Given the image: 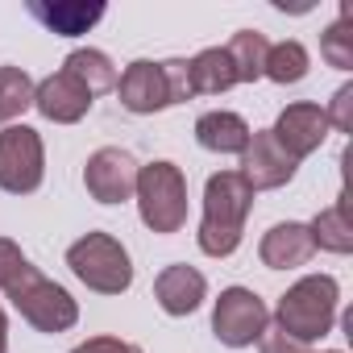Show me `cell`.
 Here are the masks:
<instances>
[{
  "label": "cell",
  "mask_w": 353,
  "mask_h": 353,
  "mask_svg": "<svg viewBox=\"0 0 353 353\" xmlns=\"http://www.w3.org/2000/svg\"><path fill=\"white\" fill-rule=\"evenodd\" d=\"M250 212H254V188L237 170H216L204 183V216H200V233H196L200 254H208V258L237 254Z\"/></svg>",
  "instance_id": "1"
},
{
  "label": "cell",
  "mask_w": 353,
  "mask_h": 353,
  "mask_svg": "<svg viewBox=\"0 0 353 353\" xmlns=\"http://www.w3.org/2000/svg\"><path fill=\"white\" fill-rule=\"evenodd\" d=\"M336 303H341V287H336L332 274H303L274 303V328H283L287 336L312 345V341L332 332Z\"/></svg>",
  "instance_id": "2"
},
{
  "label": "cell",
  "mask_w": 353,
  "mask_h": 353,
  "mask_svg": "<svg viewBox=\"0 0 353 353\" xmlns=\"http://www.w3.org/2000/svg\"><path fill=\"white\" fill-rule=\"evenodd\" d=\"M133 200H137V216L150 233H158V237L179 233L188 225V174L166 158L145 162L137 170Z\"/></svg>",
  "instance_id": "3"
},
{
  "label": "cell",
  "mask_w": 353,
  "mask_h": 353,
  "mask_svg": "<svg viewBox=\"0 0 353 353\" xmlns=\"http://www.w3.org/2000/svg\"><path fill=\"white\" fill-rule=\"evenodd\" d=\"M5 295L21 312V320H30L38 332H67L79 324V303L71 299V291L59 287L54 279H46L34 262H26L5 283Z\"/></svg>",
  "instance_id": "4"
},
{
  "label": "cell",
  "mask_w": 353,
  "mask_h": 353,
  "mask_svg": "<svg viewBox=\"0 0 353 353\" xmlns=\"http://www.w3.org/2000/svg\"><path fill=\"white\" fill-rule=\"evenodd\" d=\"M67 266H71V274H75L88 291H96V295H121V291L133 287L129 250H125L112 233H83L79 241H71Z\"/></svg>",
  "instance_id": "5"
},
{
  "label": "cell",
  "mask_w": 353,
  "mask_h": 353,
  "mask_svg": "<svg viewBox=\"0 0 353 353\" xmlns=\"http://www.w3.org/2000/svg\"><path fill=\"white\" fill-rule=\"evenodd\" d=\"M46 179V145L42 133L30 125H5L0 129V192L9 196H34Z\"/></svg>",
  "instance_id": "6"
},
{
  "label": "cell",
  "mask_w": 353,
  "mask_h": 353,
  "mask_svg": "<svg viewBox=\"0 0 353 353\" xmlns=\"http://www.w3.org/2000/svg\"><path fill=\"white\" fill-rule=\"evenodd\" d=\"M266 324H270V307L250 287H225L221 299L212 303V332L229 349L258 345V336L266 332Z\"/></svg>",
  "instance_id": "7"
},
{
  "label": "cell",
  "mask_w": 353,
  "mask_h": 353,
  "mask_svg": "<svg viewBox=\"0 0 353 353\" xmlns=\"http://www.w3.org/2000/svg\"><path fill=\"white\" fill-rule=\"evenodd\" d=\"M137 170H141V162H137L129 150L104 145V150H96V154L88 158V166H83V188H88V196H92L96 204H125V200H133Z\"/></svg>",
  "instance_id": "8"
},
{
  "label": "cell",
  "mask_w": 353,
  "mask_h": 353,
  "mask_svg": "<svg viewBox=\"0 0 353 353\" xmlns=\"http://www.w3.org/2000/svg\"><path fill=\"white\" fill-rule=\"evenodd\" d=\"M295 170H299V162L274 141V133L270 129H258V133H250V145L241 150V179L254 188V196L258 192H274V188H287L291 179H295Z\"/></svg>",
  "instance_id": "9"
},
{
  "label": "cell",
  "mask_w": 353,
  "mask_h": 353,
  "mask_svg": "<svg viewBox=\"0 0 353 353\" xmlns=\"http://www.w3.org/2000/svg\"><path fill=\"white\" fill-rule=\"evenodd\" d=\"M270 133H274V141H279L295 162H303L307 154H316V150L324 145V137H328V117H324L320 104L295 100V104H287V108L279 112V121H274Z\"/></svg>",
  "instance_id": "10"
},
{
  "label": "cell",
  "mask_w": 353,
  "mask_h": 353,
  "mask_svg": "<svg viewBox=\"0 0 353 353\" xmlns=\"http://www.w3.org/2000/svg\"><path fill=\"white\" fill-rule=\"evenodd\" d=\"M92 92L75 79V75H67V71H54V75H46L42 83H34V108L46 117V121H54V125H75V121H83L88 112H92Z\"/></svg>",
  "instance_id": "11"
},
{
  "label": "cell",
  "mask_w": 353,
  "mask_h": 353,
  "mask_svg": "<svg viewBox=\"0 0 353 353\" xmlns=\"http://www.w3.org/2000/svg\"><path fill=\"white\" fill-rule=\"evenodd\" d=\"M112 92L121 96V108H129L133 117H150V112L170 108V100H166V83H162V67L150 63V59L129 63V67L121 71V79H117Z\"/></svg>",
  "instance_id": "12"
},
{
  "label": "cell",
  "mask_w": 353,
  "mask_h": 353,
  "mask_svg": "<svg viewBox=\"0 0 353 353\" xmlns=\"http://www.w3.org/2000/svg\"><path fill=\"white\" fill-rule=\"evenodd\" d=\"M204 295H208V279L188 262H174V266L158 270V279H154V299L166 316H192L204 303Z\"/></svg>",
  "instance_id": "13"
},
{
  "label": "cell",
  "mask_w": 353,
  "mask_h": 353,
  "mask_svg": "<svg viewBox=\"0 0 353 353\" xmlns=\"http://www.w3.org/2000/svg\"><path fill=\"white\" fill-rule=\"evenodd\" d=\"M312 254H316L312 233H307V225H299V221H283V225L266 229V233H262V245H258V258H262L266 270H295V266H307Z\"/></svg>",
  "instance_id": "14"
},
{
  "label": "cell",
  "mask_w": 353,
  "mask_h": 353,
  "mask_svg": "<svg viewBox=\"0 0 353 353\" xmlns=\"http://www.w3.org/2000/svg\"><path fill=\"white\" fill-rule=\"evenodd\" d=\"M30 17L42 21L50 34L59 38H79L92 26L104 21V5H79V0H59V5H46V0H30Z\"/></svg>",
  "instance_id": "15"
},
{
  "label": "cell",
  "mask_w": 353,
  "mask_h": 353,
  "mask_svg": "<svg viewBox=\"0 0 353 353\" xmlns=\"http://www.w3.org/2000/svg\"><path fill=\"white\" fill-rule=\"evenodd\" d=\"M250 125H245V117H237V112H225V108H216V112H204L200 121H196V141L204 145V150H212V154H241L245 145H250Z\"/></svg>",
  "instance_id": "16"
},
{
  "label": "cell",
  "mask_w": 353,
  "mask_h": 353,
  "mask_svg": "<svg viewBox=\"0 0 353 353\" xmlns=\"http://www.w3.org/2000/svg\"><path fill=\"white\" fill-rule=\"evenodd\" d=\"M188 71H192V92L196 96H221V92L237 88V71H233V59H229L225 46L200 50L196 59H188Z\"/></svg>",
  "instance_id": "17"
},
{
  "label": "cell",
  "mask_w": 353,
  "mask_h": 353,
  "mask_svg": "<svg viewBox=\"0 0 353 353\" xmlns=\"http://www.w3.org/2000/svg\"><path fill=\"white\" fill-rule=\"evenodd\" d=\"M312 245L324 254H353V221H349V200L341 196L332 208L316 212V221L307 225Z\"/></svg>",
  "instance_id": "18"
},
{
  "label": "cell",
  "mask_w": 353,
  "mask_h": 353,
  "mask_svg": "<svg viewBox=\"0 0 353 353\" xmlns=\"http://www.w3.org/2000/svg\"><path fill=\"white\" fill-rule=\"evenodd\" d=\"M63 71H67V75H75L92 96H100V92H112V88H117V67H112V59H108L104 50H92V46L71 50V54H67V63H63Z\"/></svg>",
  "instance_id": "19"
},
{
  "label": "cell",
  "mask_w": 353,
  "mask_h": 353,
  "mask_svg": "<svg viewBox=\"0 0 353 353\" xmlns=\"http://www.w3.org/2000/svg\"><path fill=\"white\" fill-rule=\"evenodd\" d=\"M225 50H229V59H233L237 83H254V79H262V71H266V50H270L266 34H258V30H237V34L229 38Z\"/></svg>",
  "instance_id": "20"
},
{
  "label": "cell",
  "mask_w": 353,
  "mask_h": 353,
  "mask_svg": "<svg viewBox=\"0 0 353 353\" xmlns=\"http://www.w3.org/2000/svg\"><path fill=\"white\" fill-rule=\"evenodd\" d=\"M307 67H312V59H307V50H303V42H295V38H287V42H274L270 50H266V79H274V83H299L303 75H307Z\"/></svg>",
  "instance_id": "21"
},
{
  "label": "cell",
  "mask_w": 353,
  "mask_h": 353,
  "mask_svg": "<svg viewBox=\"0 0 353 353\" xmlns=\"http://www.w3.org/2000/svg\"><path fill=\"white\" fill-rule=\"evenodd\" d=\"M320 59L336 71H353V9L341 5V17L320 34Z\"/></svg>",
  "instance_id": "22"
},
{
  "label": "cell",
  "mask_w": 353,
  "mask_h": 353,
  "mask_svg": "<svg viewBox=\"0 0 353 353\" xmlns=\"http://www.w3.org/2000/svg\"><path fill=\"white\" fill-rule=\"evenodd\" d=\"M26 108H34V79L21 67H0V125H13Z\"/></svg>",
  "instance_id": "23"
},
{
  "label": "cell",
  "mask_w": 353,
  "mask_h": 353,
  "mask_svg": "<svg viewBox=\"0 0 353 353\" xmlns=\"http://www.w3.org/2000/svg\"><path fill=\"white\" fill-rule=\"evenodd\" d=\"M158 67H162V83H166V100H170V104H183V100L196 96V92H192L188 59H166V63H158Z\"/></svg>",
  "instance_id": "24"
},
{
  "label": "cell",
  "mask_w": 353,
  "mask_h": 353,
  "mask_svg": "<svg viewBox=\"0 0 353 353\" xmlns=\"http://www.w3.org/2000/svg\"><path fill=\"white\" fill-rule=\"evenodd\" d=\"M324 117H328V129H341V133H353V83H345V88H336V96L328 100V108H324Z\"/></svg>",
  "instance_id": "25"
},
{
  "label": "cell",
  "mask_w": 353,
  "mask_h": 353,
  "mask_svg": "<svg viewBox=\"0 0 353 353\" xmlns=\"http://www.w3.org/2000/svg\"><path fill=\"white\" fill-rule=\"evenodd\" d=\"M258 353H307V345H303V341H295V336H287L283 328L266 324V332L258 336Z\"/></svg>",
  "instance_id": "26"
},
{
  "label": "cell",
  "mask_w": 353,
  "mask_h": 353,
  "mask_svg": "<svg viewBox=\"0 0 353 353\" xmlns=\"http://www.w3.org/2000/svg\"><path fill=\"white\" fill-rule=\"evenodd\" d=\"M26 262H30V258L21 254V245H17V241L0 237V291H5V283H9V279H13Z\"/></svg>",
  "instance_id": "27"
},
{
  "label": "cell",
  "mask_w": 353,
  "mask_h": 353,
  "mask_svg": "<svg viewBox=\"0 0 353 353\" xmlns=\"http://www.w3.org/2000/svg\"><path fill=\"white\" fill-rule=\"evenodd\" d=\"M71 353H145V349H137V345H129V341H121V336H88V341H79Z\"/></svg>",
  "instance_id": "28"
},
{
  "label": "cell",
  "mask_w": 353,
  "mask_h": 353,
  "mask_svg": "<svg viewBox=\"0 0 353 353\" xmlns=\"http://www.w3.org/2000/svg\"><path fill=\"white\" fill-rule=\"evenodd\" d=\"M0 353H9V320H5V307H0Z\"/></svg>",
  "instance_id": "29"
},
{
  "label": "cell",
  "mask_w": 353,
  "mask_h": 353,
  "mask_svg": "<svg viewBox=\"0 0 353 353\" xmlns=\"http://www.w3.org/2000/svg\"><path fill=\"white\" fill-rule=\"evenodd\" d=\"M324 353H341V349H324Z\"/></svg>",
  "instance_id": "30"
}]
</instances>
